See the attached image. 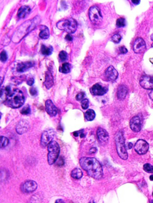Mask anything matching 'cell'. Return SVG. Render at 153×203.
I'll list each match as a JSON object with an SVG mask.
<instances>
[{"label": "cell", "mask_w": 153, "mask_h": 203, "mask_svg": "<svg viewBox=\"0 0 153 203\" xmlns=\"http://www.w3.org/2000/svg\"><path fill=\"white\" fill-rule=\"evenodd\" d=\"M79 163L81 168L86 171L91 177L96 180H99L102 178V167L96 158L83 157L80 159Z\"/></svg>", "instance_id": "cell-1"}, {"label": "cell", "mask_w": 153, "mask_h": 203, "mask_svg": "<svg viewBox=\"0 0 153 203\" xmlns=\"http://www.w3.org/2000/svg\"><path fill=\"white\" fill-rule=\"evenodd\" d=\"M25 98L22 91L18 89L11 90L6 96L5 103L7 106L16 109L22 107L24 104Z\"/></svg>", "instance_id": "cell-2"}, {"label": "cell", "mask_w": 153, "mask_h": 203, "mask_svg": "<svg viewBox=\"0 0 153 203\" xmlns=\"http://www.w3.org/2000/svg\"><path fill=\"white\" fill-rule=\"evenodd\" d=\"M57 28L60 30H64L69 34H73L76 31L78 24L73 18H69L60 20L56 24Z\"/></svg>", "instance_id": "cell-3"}, {"label": "cell", "mask_w": 153, "mask_h": 203, "mask_svg": "<svg viewBox=\"0 0 153 203\" xmlns=\"http://www.w3.org/2000/svg\"><path fill=\"white\" fill-rule=\"evenodd\" d=\"M116 149L118 154L122 159L126 160L128 155L125 145V140L123 132L119 131L115 137Z\"/></svg>", "instance_id": "cell-4"}, {"label": "cell", "mask_w": 153, "mask_h": 203, "mask_svg": "<svg viewBox=\"0 0 153 203\" xmlns=\"http://www.w3.org/2000/svg\"><path fill=\"white\" fill-rule=\"evenodd\" d=\"M36 17L31 20L26 22L19 27L17 30L16 32L14 35H17V36L19 35L18 37L19 38V40H21L28 34L31 32L36 27L39 23Z\"/></svg>", "instance_id": "cell-5"}, {"label": "cell", "mask_w": 153, "mask_h": 203, "mask_svg": "<svg viewBox=\"0 0 153 203\" xmlns=\"http://www.w3.org/2000/svg\"><path fill=\"white\" fill-rule=\"evenodd\" d=\"M48 162L49 165L54 164L58 159L60 152L58 144L55 141H52L48 145Z\"/></svg>", "instance_id": "cell-6"}, {"label": "cell", "mask_w": 153, "mask_h": 203, "mask_svg": "<svg viewBox=\"0 0 153 203\" xmlns=\"http://www.w3.org/2000/svg\"><path fill=\"white\" fill-rule=\"evenodd\" d=\"M91 21L95 25H99L102 21L103 17L100 8L96 6L91 7L89 11Z\"/></svg>", "instance_id": "cell-7"}, {"label": "cell", "mask_w": 153, "mask_h": 203, "mask_svg": "<svg viewBox=\"0 0 153 203\" xmlns=\"http://www.w3.org/2000/svg\"><path fill=\"white\" fill-rule=\"evenodd\" d=\"M55 135L53 129H49L43 132L41 138V145L43 147L46 146L53 141Z\"/></svg>", "instance_id": "cell-8"}, {"label": "cell", "mask_w": 153, "mask_h": 203, "mask_svg": "<svg viewBox=\"0 0 153 203\" xmlns=\"http://www.w3.org/2000/svg\"><path fill=\"white\" fill-rule=\"evenodd\" d=\"M134 149L139 155L146 154L149 149V145L145 140L139 139L137 141L134 146Z\"/></svg>", "instance_id": "cell-9"}, {"label": "cell", "mask_w": 153, "mask_h": 203, "mask_svg": "<svg viewBox=\"0 0 153 203\" xmlns=\"http://www.w3.org/2000/svg\"><path fill=\"white\" fill-rule=\"evenodd\" d=\"M108 91V88L99 83L94 85L90 89L91 94L94 96H102L106 94Z\"/></svg>", "instance_id": "cell-10"}, {"label": "cell", "mask_w": 153, "mask_h": 203, "mask_svg": "<svg viewBox=\"0 0 153 203\" xmlns=\"http://www.w3.org/2000/svg\"><path fill=\"white\" fill-rule=\"evenodd\" d=\"M97 136L101 145H105L108 143L109 136L107 131L105 129L99 127L97 131Z\"/></svg>", "instance_id": "cell-11"}, {"label": "cell", "mask_w": 153, "mask_h": 203, "mask_svg": "<svg viewBox=\"0 0 153 203\" xmlns=\"http://www.w3.org/2000/svg\"><path fill=\"white\" fill-rule=\"evenodd\" d=\"M146 47V43L143 39L138 38L136 40L133 46L135 53L137 54L143 53L145 51Z\"/></svg>", "instance_id": "cell-12"}, {"label": "cell", "mask_w": 153, "mask_h": 203, "mask_svg": "<svg viewBox=\"0 0 153 203\" xmlns=\"http://www.w3.org/2000/svg\"><path fill=\"white\" fill-rule=\"evenodd\" d=\"M38 185L34 180L26 181L22 186V190L25 193H30L35 191L37 189Z\"/></svg>", "instance_id": "cell-13"}, {"label": "cell", "mask_w": 153, "mask_h": 203, "mask_svg": "<svg viewBox=\"0 0 153 203\" xmlns=\"http://www.w3.org/2000/svg\"><path fill=\"white\" fill-rule=\"evenodd\" d=\"M140 84L145 89H153V76L148 75L142 76L140 80Z\"/></svg>", "instance_id": "cell-14"}, {"label": "cell", "mask_w": 153, "mask_h": 203, "mask_svg": "<svg viewBox=\"0 0 153 203\" xmlns=\"http://www.w3.org/2000/svg\"><path fill=\"white\" fill-rule=\"evenodd\" d=\"M30 124L27 120L23 119L20 120L16 126L17 133L20 135L27 132L30 128Z\"/></svg>", "instance_id": "cell-15"}, {"label": "cell", "mask_w": 153, "mask_h": 203, "mask_svg": "<svg viewBox=\"0 0 153 203\" xmlns=\"http://www.w3.org/2000/svg\"><path fill=\"white\" fill-rule=\"evenodd\" d=\"M105 76L108 80L114 81L118 78V74L117 70L113 66H110L106 70Z\"/></svg>", "instance_id": "cell-16"}, {"label": "cell", "mask_w": 153, "mask_h": 203, "mask_svg": "<svg viewBox=\"0 0 153 203\" xmlns=\"http://www.w3.org/2000/svg\"><path fill=\"white\" fill-rule=\"evenodd\" d=\"M46 110L47 114L51 116L55 117L57 113V107L51 100L48 99L45 103Z\"/></svg>", "instance_id": "cell-17"}, {"label": "cell", "mask_w": 153, "mask_h": 203, "mask_svg": "<svg viewBox=\"0 0 153 203\" xmlns=\"http://www.w3.org/2000/svg\"><path fill=\"white\" fill-rule=\"evenodd\" d=\"M141 122L138 116L132 118L130 121V126L131 129L135 132L139 131L141 129Z\"/></svg>", "instance_id": "cell-18"}, {"label": "cell", "mask_w": 153, "mask_h": 203, "mask_svg": "<svg viewBox=\"0 0 153 203\" xmlns=\"http://www.w3.org/2000/svg\"><path fill=\"white\" fill-rule=\"evenodd\" d=\"M34 62L27 61L22 62L18 64L17 65V70L18 72H24L34 65Z\"/></svg>", "instance_id": "cell-19"}, {"label": "cell", "mask_w": 153, "mask_h": 203, "mask_svg": "<svg viewBox=\"0 0 153 203\" xmlns=\"http://www.w3.org/2000/svg\"><path fill=\"white\" fill-rule=\"evenodd\" d=\"M31 8L28 6H21L18 10L17 15L20 19H24L27 17L31 12Z\"/></svg>", "instance_id": "cell-20"}, {"label": "cell", "mask_w": 153, "mask_h": 203, "mask_svg": "<svg viewBox=\"0 0 153 203\" xmlns=\"http://www.w3.org/2000/svg\"><path fill=\"white\" fill-rule=\"evenodd\" d=\"M54 84V78L53 74L49 71L45 73V78L44 85L47 89L51 88Z\"/></svg>", "instance_id": "cell-21"}, {"label": "cell", "mask_w": 153, "mask_h": 203, "mask_svg": "<svg viewBox=\"0 0 153 203\" xmlns=\"http://www.w3.org/2000/svg\"><path fill=\"white\" fill-rule=\"evenodd\" d=\"M128 92V89L124 85H120L118 87L117 97L118 99L123 100L125 98Z\"/></svg>", "instance_id": "cell-22"}, {"label": "cell", "mask_w": 153, "mask_h": 203, "mask_svg": "<svg viewBox=\"0 0 153 203\" xmlns=\"http://www.w3.org/2000/svg\"><path fill=\"white\" fill-rule=\"evenodd\" d=\"M41 52L45 56H49L51 55L53 52V48L51 46H47L42 45L41 47Z\"/></svg>", "instance_id": "cell-23"}, {"label": "cell", "mask_w": 153, "mask_h": 203, "mask_svg": "<svg viewBox=\"0 0 153 203\" xmlns=\"http://www.w3.org/2000/svg\"><path fill=\"white\" fill-rule=\"evenodd\" d=\"M41 31L39 34V36L43 39H47L50 36L49 30L48 28L45 26H43Z\"/></svg>", "instance_id": "cell-24"}, {"label": "cell", "mask_w": 153, "mask_h": 203, "mask_svg": "<svg viewBox=\"0 0 153 203\" xmlns=\"http://www.w3.org/2000/svg\"><path fill=\"white\" fill-rule=\"evenodd\" d=\"M71 69V65L69 63H66L59 67V71L61 73L67 74L70 72Z\"/></svg>", "instance_id": "cell-25"}, {"label": "cell", "mask_w": 153, "mask_h": 203, "mask_svg": "<svg viewBox=\"0 0 153 203\" xmlns=\"http://www.w3.org/2000/svg\"><path fill=\"white\" fill-rule=\"evenodd\" d=\"M71 175L73 178L78 179L82 178L83 173L80 169L75 168L71 172Z\"/></svg>", "instance_id": "cell-26"}, {"label": "cell", "mask_w": 153, "mask_h": 203, "mask_svg": "<svg viewBox=\"0 0 153 203\" xmlns=\"http://www.w3.org/2000/svg\"><path fill=\"white\" fill-rule=\"evenodd\" d=\"M85 118L87 120L91 121L95 118L96 114L94 111L91 109H88L85 113Z\"/></svg>", "instance_id": "cell-27"}, {"label": "cell", "mask_w": 153, "mask_h": 203, "mask_svg": "<svg viewBox=\"0 0 153 203\" xmlns=\"http://www.w3.org/2000/svg\"><path fill=\"white\" fill-rule=\"evenodd\" d=\"M126 21L125 19L123 18L118 19L116 21V25L118 28L124 27L126 25Z\"/></svg>", "instance_id": "cell-28"}, {"label": "cell", "mask_w": 153, "mask_h": 203, "mask_svg": "<svg viewBox=\"0 0 153 203\" xmlns=\"http://www.w3.org/2000/svg\"><path fill=\"white\" fill-rule=\"evenodd\" d=\"M9 143V140L7 137L4 136H1V148H3L7 147Z\"/></svg>", "instance_id": "cell-29"}, {"label": "cell", "mask_w": 153, "mask_h": 203, "mask_svg": "<svg viewBox=\"0 0 153 203\" xmlns=\"http://www.w3.org/2000/svg\"><path fill=\"white\" fill-rule=\"evenodd\" d=\"M31 109L29 105H27L24 107L20 111V113L24 115H28L31 113Z\"/></svg>", "instance_id": "cell-30"}, {"label": "cell", "mask_w": 153, "mask_h": 203, "mask_svg": "<svg viewBox=\"0 0 153 203\" xmlns=\"http://www.w3.org/2000/svg\"><path fill=\"white\" fill-rule=\"evenodd\" d=\"M59 57L62 61H65L68 59V55L66 52L64 51H61L59 54Z\"/></svg>", "instance_id": "cell-31"}, {"label": "cell", "mask_w": 153, "mask_h": 203, "mask_svg": "<svg viewBox=\"0 0 153 203\" xmlns=\"http://www.w3.org/2000/svg\"><path fill=\"white\" fill-rule=\"evenodd\" d=\"M143 169L147 173L153 174V166L147 163L143 166Z\"/></svg>", "instance_id": "cell-32"}, {"label": "cell", "mask_w": 153, "mask_h": 203, "mask_svg": "<svg viewBox=\"0 0 153 203\" xmlns=\"http://www.w3.org/2000/svg\"><path fill=\"white\" fill-rule=\"evenodd\" d=\"M121 36L118 34H115L111 37L112 41L116 44L119 43L121 41Z\"/></svg>", "instance_id": "cell-33"}, {"label": "cell", "mask_w": 153, "mask_h": 203, "mask_svg": "<svg viewBox=\"0 0 153 203\" xmlns=\"http://www.w3.org/2000/svg\"><path fill=\"white\" fill-rule=\"evenodd\" d=\"M89 104V101L87 99H84L81 101V107L84 109H87L88 108Z\"/></svg>", "instance_id": "cell-34"}, {"label": "cell", "mask_w": 153, "mask_h": 203, "mask_svg": "<svg viewBox=\"0 0 153 203\" xmlns=\"http://www.w3.org/2000/svg\"><path fill=\"white\" fill-rule=\"evenodd\" d=\"M8 58V55L5 50H3L1 54V60L3 63H5Z\"/></svg>", "instance_id": "cell-35"}, {"label": "cell", "mask_w": 153, "mask_h": 203, "mask_svg": "<svg viewBox=\"0 0 153 203\" xmlns=\"http://www.w3.org/2000/svg\"><path fill=\"white\" fill-rule=\"evenodd\" d=\"M29 92L30 95L33 96H36L37 94V89L34 87H32L30 88Z\"/></svg>", "instance_id": "cell-36"}, {"label": "cell", "mask_w": 153, "mask_h": 203, "mask_svg": "<svg viewBox=\"0 0 153 203\" xmlns=\"http://www.w3.org/2000/svg\"><path fill=\"white\" fill-rule=\"evenodd\" d=\"M84 93L81 92L78 94L76 96V99L78 101H80L82 100L85 96Z\"/></svg>", "instance_id": "cell-37"}, {"label": "cell", "mask_w": 153, "mask_h": 203, "mask_svg": "<svg viewBox=\"0 0 153 203\" xmlns=\"http://www.w3.org/2000/svg\"><path fill=\"white\" fill-rule=\"evenodd\" d=\"M119 52L121 54H125L128 52L127 49L125 46H122L119 48Z\"/></svg>", "instance_id": "cell-38"}, {"label": "cell", "mask_w": 153, "mask_h": 203, "mask_svg": "<svg viewBox=\"0 0 153 203\" xmlns=\"http://www.w3.org/2000/svg\"><path fill=\"white\" fill-rule=\"evenodd\" d=\"M34 83V80L33 78H29L27 80V83L28 85L31 86H32Z\"/></svg>", "instance_id": "cell-39"}, {"label": "cell", "mask_w": 153, "mask_h": 203, "mask_svg": "<svg viewBox=\"0 0 153 203\" xmlns=\"http://www.w3.org/2000/svg\"><path fill=\"white\" fill-rule=\"evenodd\" d=\"M65 39L69 41H72L73 40V37L70 34H67L65 36Z\"/></svg>", "instance_id": "cell-40"}, {"label": "cell", "mask_w": 153, "mask_h": 203, "mask_svg": "<svg viewBox=\"0 0 153 203\" xmlns=\"http://www.w3.org/2000/svg\"><path fill=\"white\" fill-rule=\"evenodd\" d=\"M97 151V149L95 147H93L91 148L89 151V154H94L96 153Z\"/></svg>", "instance_id": "cell-41"}, {"label": "cell", "mask_w": 153, "mask_h": 203, "mask_svg": "<svg viewBox=\"0 0 153 203\" xmlns=\"http://www.w3.org/2000/svg\"><path fill=\"white\" fill-rule=\"evenodd\" d=\"M140 1H132V2L133 4L136 5H138L139 4L140 2Z\"/></svg>", "instance_id": "cell-42"}, {"label": "cell", "mask_w": 153, "mask_h": 203, "mask_svg": "<svg viewBox=\"0 0 153 203\" xmlns=\"http://www.w3.org/2000/svg\"><path fill=\"white\" fill-rule=\"evenodd\" d=\"M149 96L150 99L153 100V90H152L150 92Z\"/></svg>", "instance_id": "cell-43"}, {"label": "cell", "mask_w": 153, "mask_h": 203, "mask_svg": "<svg viewBox=\"0 0 153 203\" xmlns=\"http://www.w3.org/2000/svg\"><path fill=\"white\" fill-rule=\"evenodd\" d=\"M55 203H64V201L62 199H57V200L56 201H55Z\"/></svg>", "instance_id": "cell-44"}, {"label": "cell", "mask_w": 153, "mask_h": 203, "mask_svg": "<svg viewBox=\"0 0 153 203\" xmlns=\"http://www.w3.org/2000/svg\"><path fill=\"white\" fill-rule=\"evenodd\" d=\"M133 145L132 143L130 142L128 144V147L129 149H131L133 147Z\"/></svg>", "instance_id": "cell-45"}, {"label": "cell", "mask_w": 153, "mask_h": 203, "mask_svg": "<svg viewBox=\"0 0 153 203\" xmlns=\"http://www.w3.org/2000/svg\"><path fill=\"white\" fill-rule=\"evenodd\" d=\"M79 133L77 131H76L74 132L73 133L74 136L76 137H77L78 136Z\"/></svg>", "instance_id": "cell-46"}, {"label": "cell", "mask_w": 153, "mask_h": 203, "mask_svg": "<svg viewBox=\"0 0 153 203\" xmlns=\"http://www.w3.org/2000/svg\"><path fill=\"white\" fill-rule=\"evenodd\" d=\"M150 179L151 181H153V175H151L150 176Z\"/></svg>", "instance_id": "cell-47"}, {"label": "cell", "mask_w": 153, "mask_h": 203, "mask_svg": "<svg viewBox=\"0 0 153 203\" xmlns=\"http://www.w3.org/2000/svg\"><path fill=\"white\" fill-rule=\"evenodd\" d=\"M80 137L81 138H83L85 137V135L84 133H82L80 135Z\"/></svg>", "instance_id": "cell-48"}, {"label": "cell", "mask_w": 153, "mask_h": 203, "mask_svg": "<svg viewBox=\"0 0 153 203\" xmlns=\"http://www.w3.org/2000/svg\"><path fill=\"white\" fill-rule=\"evenodd\" d=\"M150 39L152 41H153V34L151 35L150 36Z\"/></svg>", "instance_id": "cell-49"}, {"label": "cell", "mask_w": 153, "mask_h": 203, "mask_svg": "<svg viewBox=\"0 0 153 203\" xmlns=\"http://www.w3.org/2000/svg\"><path fill=\"white\" fill-rule=\"evenodd\" d=\"M152 196L153 197V191L152 193Z\"/></svg>", "instance_id": "cell-50"}]
</instances>
